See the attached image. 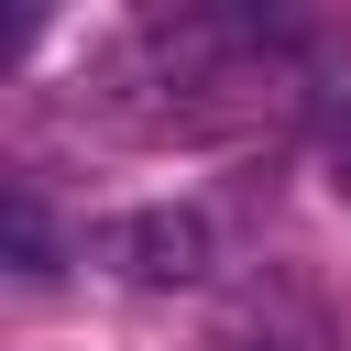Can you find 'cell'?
<instances>
[{"mask_svg": "<svg viewBox=\"0 0 351 351\" xmlns=\"http://www.w3.org/2000/svg\"><path fill=\"white\" fill-rule=\"evenodd\" d=\"M0 230H11V274H55V230H44L33 186H0Z\"/></svg>", "mask_w": 351, "mask_h": 351, "instance_id": "cell-2", "label": "cell"}, {"mask_svg": "<svg viewBox=\"0 0 351 351\" xmlns=\"http://www.w3.org/2000/svg\"><path fill=\"white\" fill-rule=\"evenodd\" d=\"M88 252L110 263V274H132V285H197L208 263H219V230H208V208H121V219H99L88 230Z\"/></svg>", "mask_w": 351, "mask_h": 351, "instance_id": "cell-1", "label": "cell"}, {"mask_svg": "<svg viewBox=\"0 0 351 351\" xmlns=\"http://www.w3.org/2000/svg\"><path fill=\"white\" fill-rule=\"evenodd\" d=\"M219 351H285V340H219Z\"/></svg>", "mask_w": 351, "mask_h": 351, "instance_id": "cell-3", "label": "cell"}]
</instances>
